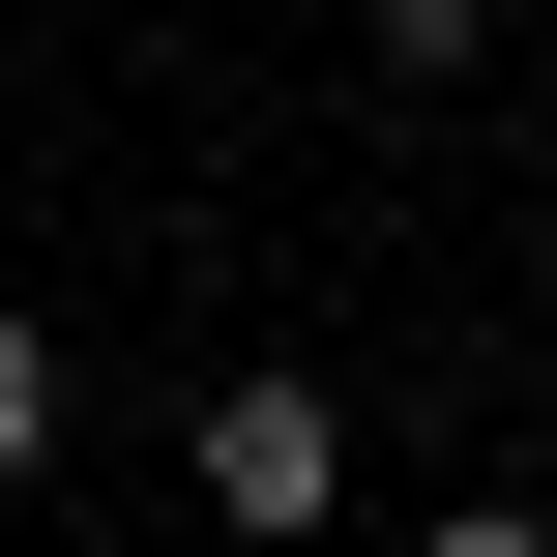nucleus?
Instances as JSON below:
<instances>
[{
	"label": "nucleus",
	"instance_id": "nucleus-1",
	"mask_svg": "<svg viewBox=\"0 0 557 557\" xmlns=\"http://www.w3.org/2000/svg\"><path fill=\"white\" fill-rule=\"evenodd\" d=\"M352 499V411L323 382H206V529H323Z\"/></svg>",
	"mask_w": 557,
	"mask_h": 557
},
{
	"label": "nucleus",
	"instance_id": "nucleus-2",
	"mask_svg": "<svg viewBox=\"0 0 557 557\" xmlns=\"http://www.w3.org/2000/svg\"><path fill=\"white\" fill-rule=\"evenodd\" d=\"M29 470H59V352L0 323V499H29Z\"/></svg>",
	"mask_w": 557,
	"mask_h": 557
},
{
	"label": "nucleus",
	"instance_id": "nucleus-3",
	"mask_svg": "<svg viewBox=\"0 0 557 557\" xmlns=\"http://www.w3.org/2000/svg\"><path fill=\"white\" fill-rule=\"evenodd\" d=\"M470 29H499V0H382V59H470Z\"/></svg>",
	"mask_w": 557,
	"mask_h": 557
}]
</instances>
